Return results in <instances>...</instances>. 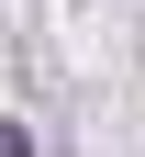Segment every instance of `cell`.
Listing matches in <instances>:
<instances>
[{
  "label": "cell",
  "instance_id": "obj_1",
  "mask_svg": "<svg viewBox=\"0 0 145 157\" xmlns=\"http://www.w3.org/2000/svg\"><path fill=\"white\" fill-rule=\"evenodd\" d=\"M0 157H34V135H23V124H0Z\"/></svg>",
  "mask_w": 145,
  "mask_h": 157
}]
</instances>
